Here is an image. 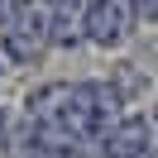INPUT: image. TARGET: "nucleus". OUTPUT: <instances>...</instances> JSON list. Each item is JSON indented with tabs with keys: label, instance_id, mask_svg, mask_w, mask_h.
Masks as SVG:
<instances>
[{
	"label": "nucleus",
	"instance_id": "7",
	"mask_svg": "<svg viewBox=\"0 0 158 158\" xmlns=\"http://www.w3.org/2000/svg\"><path fill=\"white\" fill-rule=\"evenodd\" d=\"M10 144V115H5V110H0V148Z\"/></svg>",
	"mask_w": 158,
	"mask_h": 158
},
{
	"label": "nucleus",
	"instance_id": "3",
	"mask_svg": "<svg viewBox=\"0 0 158 158\" xmlns=\"http://www.w3.org/2000/svg\"><path fill=\"white\" fill-rule=\"evenodd\" d=\"M101 158H158V120L148 115H125L106 139Z\"/></svg>",
	"mask_w": 158,
	"mask_h": 158
},
{
	"label": "nucleus",
	"instance_id": "6",
	"mask_svg": "<svg viewBox=\"0 0 158 158\" xmlns=\"http://www.w3.org/2000/svg\"><path fill=\"white\" fill-rule=\"evenodd\" d=\"M19 5H24V0H0V29H5V24L19 15Z\"/></svg>",
	"mask_w": 158,
	"mask_h": 158
},
{
	"label": "nucleus",
	"instance_id": "5",
	"mask_svg": "<svg viewBox=\"0 0 158 158\" xmlns=\"http://www.w3.org/2000/svg\"><path fill=\"white\" fill-rule=\"evenodd\" d=\"M134 5V19H144V24H158V0H129Z\"/></svg>",
	"mask_w": 158,
	"mask_h": 158
},
{
	"label": "nucleus",
	"instance_id": "4",
	"mask_svg": "<svg viewBox=\"0 0 158 158\" xmlns=\"http://www.w3.org/2000/svg\"><path fill=\"white\" fill-rule=\"evenodd\" d=\"M86 5L91 0H43L39 5L53 48H77V43H86Z\"/></svg>",
	"mask_w": 158,
	"mask_h": 158
},
{
	"label": "nucleus",
	"instance_id": "2",
	"mask_svg": "<svg viewBox=\"0 0 158 158\" xmlns=\"http://www.w3.org/2000/svg\"><path fill=\"white\" fill-rule=\"evenodd\" d=\"M134 24V5L129 0H91L86 5V43L96 48H120Z\"/></svg>",
	"mask_w": 158,
	"mask_h": 158
},
{
	"label": "nucleus",
	"instance_id": "1",
	"mask_svg": "<svg viewBox=\"0 0 158 158\" xmlns=\"http://www.w3.org/2000/svg\"><path fill=\"white\" fill-rule=\"evenodd\" d=\"M48 48H53V43H48L43 10L24 0V5H19V15H15V19L0 29V53H5L10 62H19V67H24V62H39Z\"/></svg>",
	"mask_w": 158,
	"mask_h": 158
}]
</instances>
